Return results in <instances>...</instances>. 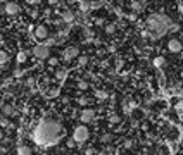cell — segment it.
<instances>
[{
	"instance_id": "6da1fadb",
	"label": "cell",
	"mask_w": 183,
	"mask_h": 155,
	"mask_svg": "<svg viewBox=\"0 0 183 155\" xmlns=\"http://www.w3.org/2000/svg\"><path fill=\"white\" fill-rule=\"evenodd\" d=\"M61 133V124L54 119H43L36 126L33 133V140L38 145H49L52 141L57 140V134Z\"/></svg>"
},
{
	"instance_id": "7a4b0ae2",
	"label": "cell",
	"mask_w": 183,
	"mask_h": 155,
	"mask_svg": "<svg viewBox=\"0 0 183 155\" xmlns=\"http://www.w3.org/2000/svg\"><path fill=\"white\" fill-rule=\"evenodd\" d=\"M147 26L152 29L154 36H159V35H164V33L168 31V28L171 26V22H169V19L166 16H162V14H150L147 17Z\"/></svg>"
},
{
	"instance_id": "3957f363",
	"label": "cell",
	"mask_w": 183,
	"mask_h": 155,
	"mask_svg": "<svg viewBox=\"0 0 183 155\" xmlns=\"http://www.w3.org/2000/svg\"><path fill=\"white\" fill-rule=\"evenodd\" d=\"M86 138H88V129L85 126H80L74 129V134H73V140L76 141V143H83V141H86Z\"/></svg>"
},
{
	"instance_id": "277c9868",
	"label": "cell",
	"mask_w": 183,
	"mask_h": 155,
	"mask_svg": "<svg viewBox=\"0 0 183 155\" xmlns=\"http://www.w3.org/2000/svg\"><path fill=\"white\" fill-rule=\"evenodd\" d=\"M33 54L38 59H47L49 57V47L47 45H36L35 48H33Z\"/></svg>"
},
{
	"instance_id": "5b68a950",
	"label": "cell",
	"mask_w": 183,
	"mask_h": 155,
	"mask_svg": "<svg viewBox=\"0 0 183 155\" xmlns=\"http://www.w3.org/2000/svg\"><path fill=\"white\" fill-rule=\"evenodd\" d=\"M33 36L38 38V40H43V38L49 36V29L45 28V26H36V28L33 29Z\"/></svg>"
},
{
	"instance_id": "8992f818",
	"label": "cell",
	"mask_w": 183,
	"mask_h": 155,
	"mask_svg": "<svg viewBox=\"0 0 183 155\" xmlns=\"http://www.w3.org/2000/svg\"><path fill=\"white\" fill-rule=\"evenodd\" d=\"M168 48L171 50V52H175V54H178V52H182L183 45H182V42H180V40H176V38H173V40H169V43H168Z\"/></svg>"
},
{
	"instance_id": "52a82bcc",
	"label": "cell",
	"mask_w": 183,
	"mask_h": 155,
	"mask_svg": "<svg viewBox=\"0 0 183 155\" xmlns=\"http://www.w3.org/2000/svg\"><path fill=\"white\" fill-rule=\"evenodd\" d=\"M17 12H19V5H17V4H14V2H9V4H5V14L16 16Z\"/></svg>"
},
{
	"instance_id": "ba28073f",
	"label": "cell",
	"mask_w": 183,
	"mask_h": 155,
	"mask_svg": "<svg viewBox=\"0 0 183 155\" xmlns=\"http://www.w3.org/2000/svg\"><path fill=\"white\" fill-rule=\"evenodd\" d=\"M78 55V48L76 47H69V48L64 50V60H71V59H74V57Z\"/></svg>"
},
{
	"instance_id": "9c48e42d",
	"label": "cell",
	"mask_w": 183,
	"mask_h": 155,
	"mask_svg": "<svg viewBox=\"0 0 183 155\" xmlns=\"http://www.w3.org/2000/svg\"><path fill=\"white\" fill-rule=\"evenodd\" d=\"M93 117H95V112H93L92 109H85L83 112H81V121H83V122H92Z\"/></svg>"
},
{
	"instance_id": "30bf717a",
	"label": "cell",
	"mask_w": 183,
	"mask_h": 155,
	"mask_svg": "<svg viewBox=\"0 0 183 155\" xmlns=\"http://www.w3.org/2000/svg\"><path fill=\"white\" fill-rule=\"evenodd\" d=\"M62 19L64 21H68V22H71L73 21V19H74V16H73V12H71V10H62Z\"/></svg>"
},
{
	"instance_id": "8fae6325",
	"label": "cell",
	"mask_w": 183,
	"mask_h": 155,
	"mask_svg": "<svg viewBox=\"0 0 183 155\" xmlns=\"http://www.w3.org/2000/svg\"><path fill=\"white\" fill-rule=\"evenodd\" d=\"M56 78L59 79V81H64L66 78H68V71H64V69H59L56 72Z\"/></svg>"
},
{
	"instance_id": "7c38bea8",
	"label": "cell",
	"mask_w": 183,
	"mask_h": 155,
	"mask_svg": "<svg viewBox=\"0 0 183 155\" xmlns=\"http://www.w3.org/2000/svg\"><path fill=\"white\" fill-rule=\"evenodd\" d=\"M17 154L19 155H29V154H33V150L29 147H19L17 148Z\"/></svg>"
},
{
	"instance_id": "4fadbf2b",
	"label": "cell",
	"mask_w": 183,
	"mask_h": 155,
	"mask_svg": "<svg viewBox=\"0 0 183 155\" xmlns=\"http://www.w3.org/2000/svg\"><path fill=\"white\" fill-rule=\"evenodd\" d=\"M164 62H166V60H164V57H155V59H154V66L157 67V69H159V67H162V66H164Z\"/></svg>"
},
{
	"instance_id": "5bb4252c",
	"label": "cell",
	"mask_w": 183,
	"mask_h": 155,
	"mask_svg": "<svg viewBox=\"0 0 183 155\" xmlns=\"http://www.w3.org/2000/svg\"><path fill=\"white\" fill-rule=\"evenodd\" d=\"M9 60V55L4 52V50H0V64H5Z\"/></svg>"
},
{
	"instance_id": "9a60e30c",
	"label": "cell",
	"mask_w": 183,
	"mask_h": 155,
	"mask_svg": "<svg viewBox=\"0 0 183 155\" xmlns=\"http://www.w3.org/2000/svg\"><path fill=\"white\" fill-rule=\"evenodd\" d=\"M78 88H80V90H86V88H88V83H86L85 79H80V81H78Z\"/></svg>"
},
{
	"instance_id": "2e32d148",
	"label": "cell",
	"mask_w": 183,
	"mask_h": 155,
	"mask_svg": "<svg viewBox=\"0 0 183 155\" xmlns=\"http://www.w3.org/2000/svg\"><path fill=\"white\" fill-rule=\"evenodd\" d=\"M114 31H116V26H114V24H107L106 26V33L107 35H112Z\"/></svg>"
},
{
	"instance_id": "e0dca14e",
	"label": "cell",
	"mask_w": 183,
	"mask_h": 155,
	"mask_svg": "<svg viewBox=\"0 0 183 155\" xmlns=\"http://www.w3.org/2000/svg\"><path fill=\"white\" fill-rule=\"evenodd\" d=\"M17 60H19V62H24V60H26V52H19V54H17Z\"/></svg>"
},
{
	"instance_id": "ac0fdd59",
	"label": "cell",
	"mask_w": 183,
	"mask_h": 155,
	"mask_svg": "<svg viewBox=\"0 0 183 155\" xmlns=\"http://www.w3.org/2000/svg\"><path fill=\"white\" fill-rule=\"evenodd\" d=\"M57 93H59V90H50V92H49V97H50V98H54Z\"/></svg>"
},
{
	"instance_id": "d6986e66",
	"label": "cell",
	"mask_w": 183,
	"mask_h": 155,
	"mask_svg": "<svg viewBox=\"0 0 183 155\" xmlns=\"http://www.w3.org/2000/svg\"><path fill=\"white\" fill-rule=\"evenodd\" d=\"M123 66H124V60H118V64H116V67H118V71L123 69Z\"/></svg>"
},
{
	"instance_id": "ffe728a7",
	"label": "cell",
	"mask_w": 183,
	"mask_h": 155,
	"mask_svg": "<svg viewBox=\"0 0 183 155\" xmlns=\"http://www.w3.org/2000/svg\"><path fill=\"white\" fill-rule=\"evenodd\" d=\"M111 122H112V124L119 122V116H112V117H111Z\"/></svg>"
},
{
	"instance_id": "44dd1931",
	"label": "cell",
	"mask_w": 183,
	"mask_h": 155,
	"mask_svg": "<svg viewBox=\"0 0 183 155\" xmlns=\"http://www.w3.org/2000/svg\"><path fill=\"white\" fill-rule=\"evenodd\" d=\"M86 60H88V59H86V57H80V64H81V66H85V64H86Z\"/></svg>"
},
{
	"instance_id": "7402d4cb",
	"label": "cell",
	"mask_w": 183,
	"mask_h": 155,
	"mask_svg": "<svg viewBox=\"0 0 183 155\" xmlns=\"http://www.w3.org/2000/svg\"><path fill=\"white\" fill-rule=\"evenodd\" d=\"M131 7H133L135 10H138V9H140V4H138V2H133V4H131Z\"/></svg>"
},
{
	"instance_id": "603a6c76",
	"label": "cell",
	"mask_w": 183,
	"mask_h": 155,
	"mask_svg": "<svg viewBox=\"0 0 183 155\" xmlns=\"http://www.w3.org/2000/svg\"><path fill=\"white\" fill-rule=\"evenodd\" d=\"M4 112H5V114H10V112H12V107H4Z\"/></svg>"
},
{
	"instance_id": "cb8c5ba5",
	"label": "cell",
	"mask_w": 183,
	"mask_h": 155,
	"mask_svg": "<svg viewBox=\"0 0 183 155\" xmlns=\"http://www.w3.org/2000/svg\"><path fill=\"white\" fill-rule=\"evenodd\" d=\"M28 86L33 88V86H35V79H28Z\"/></svg>"
},
{
	"instance_id": "d4e9b609",
	"label": "cell",
	"mask_w": 183,
	"mask_h": 155,
	"mask_svg": "<svg viewBox=\"0 0 183 155\" xmlns=\"http://www.w3.org/2000/svg\"><path fill=\"white\" fill-rule=\"evenodd\" d=\"M102 140H104V141H109V140H111V134H106V136H104Z\"/></svg>"
},
{
	"instance_id": "484cf974",
	"label": "cell",
	"mask_w": 183,
	"mask_h": 155,
	"mask_svg": "<svg viewBox=\"0 0 183 155\" xmlns=\"http://www.w3.org/2000/svg\"><path fill=\"white\" fill-rule=\"evenodd\" d=\"M49 4H52V5H56V4H59V0H49Z\"/></svg>"
},
{
	"instance_id": "4316f807",
	"label": "cell",
	"mask_w": 183,
	"mask_h": 155,
	"mask_svg": "<svg viewBox=\"0 0 183 155\" xmlns=\"http://www.w3.org/2000/svg\"><path fill=\"white\" fill-rule=\"evenodd\" d=\"M180 12H182V14H183V4H182V5H180Z\"/></svg>"
},
{
	"instance_id": "83f0119b",
	"label": "cell",
	"mask_w": 183,
	"mask_h": 155,
	"mask_svg": "<svg viewBox=\"0 0 183 155\" xmlns=\"http://www.w3.org/2000/svg\"><path fill=\"white\" fill-rule=\"evenodd\" d=\"M2 138H4V133H2V131H0V140H2Z\"/></svg>"
},
{
	"instance_id": "f1b7e54d",
	"label": "cell",
	"mask_w": 183,
	"mask_h": 155,
	"mask_svg": "<svg viewBox=\"0 0 183 155\" xmlns=\"http://www.w3.org/2000/svg\"><path fill=\"white\" fill-rule=\"evenodd\" d=\"M140 2H145V0H140Z\"/></svg>"
}]
</instances>
